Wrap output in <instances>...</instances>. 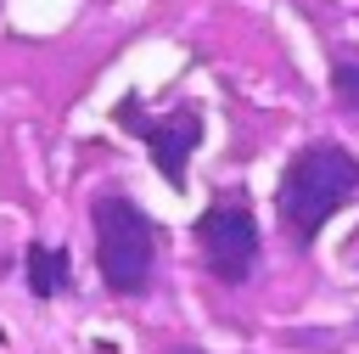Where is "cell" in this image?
Listing matches in <instances>:
<instances>
[{
	"label": "cell",
	"instance_id": "1",
	"mask_svg": "<svg viewBox=\"0 0 359 354\" xmlns=\"http://www.w3.org/2000/svg\"><path fill=\"white\" fill-rule=\"evenodd\" d=\"M359 197V163L342 146H309L286 163L280 174V225L292 230V242H314L320 225Z\"/></svg>",
	"mask_w": 359,
	"mask_h": 354
},
{
	"label": "cell",
	"instance_id": "2",
	"mask_svg": "<svg viewBox=\"0 0 359 354\" xmlns=\"http://www.w3.org/2000/svg\"><path fill=\"white\" fill-rule=\"evenodd\" d=\"M95 258H101V275H107L112 292H140V287L151 281L157 230H151V219H146L129 197H118V191L95 197Z\"/></svg>",
	"mask_w": 359,
	"mask_h": 354
},
{
	"label": "cell",
	"instance_id": "3",
	"mask_svg": "<svg viewBox=\"0 0 359 354\" xmlns=\"http://www.w3.org/2000/svg\"><path fill=\"white\" fill-rule=\"evenodd\" d=\"M196 242H202V258L219 281H247L252 264H258V225L241 202H213L202 219H196Z\"/></svg>",
	"mask_w": 359,
	"mask_h": 354
},
{
	"label": "cell",
	"instance_id": "4",
	"mask_svg": "<svg viewBox=\"0 0 359 354\" xmlns=\"http://www.w3.org/2000/svg\"><path fill=\"white\" fill-rule=\"evenodd\" d=\"M118 124L135 129V135L151 146V163L163 169L168 185H185V157H191L196 140H202V118H196L191 107L174 112V118H151V112H140V101H123V107H118Z\"/></svg>",
	"mask_w": 359,
	"mask_h": 354
},
{
	"label": "cell",
	"instance_id": "5",
	"mask_svg": "<svg viewBox=\"0 0 359 354\" xmlns=\"http://www.w3.org/2000/svg\"><path fill=\"white\" fill-rule=\"evenodd\" d=\"M28 287H34L39 298H56V292L67 287V253L50 247V242H34V247H28Z\"/></svg>",
	"mask_w": 359,
	"mask_h": 354
},
{
	"label": "cell",
	"instance_id": "6",
	"mask_svg": "<svg viewBox=\"0 0 359 354\" xmlns=\"http://www.w3.org/2000/svg\"><path fill=\"white\" fill-rule=\"evenodd\" d=\"M331 90L348 112H359V51H342L337 67H331Z\"/></svg>",
	"mask_w": 359,
	"mask_h": 354
}]
</instances>
